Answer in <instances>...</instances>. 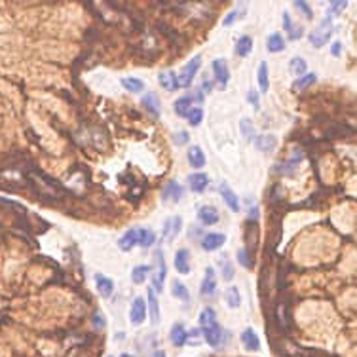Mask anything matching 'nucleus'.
Returning <instances> with one entry per match:
<instances>
[{
  "mask_svg": "<svg viewBox=\"0 0 357 357\" xmlns=\"http://www.w3.org/2000/svg\"><path fill=\"white\" fill-rule=\"evenodd\" d=\"M165 276H167L165 258H163L162 249H158L156 253H154V272H152V291H154V293H162Z\"/></svg>",
  "mask_w": 357,
  "mask_h": 357,
  "instance_id": "f257e3e1",
  "label": "nucleus"
},
{
  "mask_svg": "<svg viewBox=\"0 0 357 357\" xmlns=\"http://www.w3.org/2000/svg\"><path fill=\"white\" fill-rule=\"evenodd\" d=\"M200 67H201V57L200 55L192 57V59L182 67L181 74L177 76L179 88H188V86H192V80H194V76L198 74Z\"/></svg>",
  "mask_w": 357,
  "mask_h": 357,
  "instance_id": "f03ea898",
  "label": "nucleus"
},
{
  "mask_svg": "<svg viewBox=\"0 0 357 357\" xmlns=\"http://www.w3.org/2000/svg\"><path fill=\"white\" fill-rule=\"evenodd\" d=\"M331 34H332V21L329 17H325L320 23V27L312 31V34H310V44L315 46V48H323L329 42Z\"/></svg>",
  "mask_w": 357,
  "mask_h": 357,
  "instance_id": "7ed1b4c3",
  "label": "nucleus"
},
{
  "mask_svg": "<svg viewBox=\"0 0 357 357\" xmlns=\"http://www.w3.org/2000/svg\"><path fill=\"white\" fill-rule=\"evenodd\" d=\"M182 228V219L179 215L175 217H170V219L163 222V228H162V239L163 241H171V239H175L179 236Z\"/></svg>",
  "mask_w": 357,
  "mask_h": 357,
  "instance_id": "20e7f679",
  "label": "nucleus"
},
{
  "mask_svg": "<svg viewBox=\"0 0 357 357\" xmlns=\"http://www.w3.org/2000/svg\"><path fill=\"white\" fill-rule=\"evenodd\" d=\"M144 317H146V302H144V298L137 296L135 302L131 304V310H129V320H131L133 325H141Z\"/></svg>",
  "mask_w": 357,
  "mask_h": 357,
  "instance_id": "39448f33",
  "label": "nucleus"
},
{
  "mask_svg": "<svg viewBox=\"0 0 357 357\" xmlns=\"http://www.w3.org/2000/svg\"><path fill=\"white\" fill-rule=\"evenodd\" d=\"M226 241L224 234H207L201 238V249L203 251H217L220 249Z\"/></svg>",
  "mask_w": 357,
  "mask_h": 357,
  "instance_id": "423d86ee",
  "label": "nucleus"
},
{
  "mask_svg": "<svg viewBox=\"0 0 357 357\" xmlns=\"http://www.w3.org/2000/svg\"><path fill=\"white\" fill-rule=\"evenodd\" d=\"M181 196H182V186L177 181H171L167 186L163 188L162 200L165 201V203H175V201L181 200Z\"/></svg>",
  "mask_w": 357,
  "mask_h": 357,
  "instance_id": "0eeeda50",
  "label": "nucleus"
},
{
  "mask_svg": "<svg viewBox=\"0 0 357 357\" xmlns=\"http://www.w3.org/2000/svg\"><path fill=\"white\" fill-rule=\"evenodd\" d=\"M215 291H217V277H215V270L207 268L205 276H203V281H201V295L211 296V295H215Z\"/></svg>",
  "mask_w": 357,
  "mask_h": 357,
  "instance_id": "6e6552de",
  "label": "nucleus"
},
{
  "mask_svg": "<svg viewBox=\"0 0 357 357\" xmlns=\"http://www.w3.org/2000/svg\"><path fill=\"white\" fill-rule=\"evenodd\" d=\"M158 82H160V86L163 89H167V91H175L179 89V82H177V74L173 70H163L158 74Z\"/></svg>",
  "mask_w": 357,
  "mask_h": 357,
  "instance_id": "1a4fd4ad",
  "label": "nucleus"
},
{
  "mask_svg": "<svg viewBox=\"0 0 357 357\" xmlns=\"http://www.w3.org/2000/svg\"><path fill=\"white\" fill-rule=\"evenodd\" d=\"M198 219H200L201 224H215V222H219V211L211 205H203L200 207V211H198Z\"/></svg>",
  "mask_w": 357,
  "mask_h": 357,
  "instance_id": "9d476101",
  "label": "nucleus"
},
{
  "mask_svg": "<svg viewBox=\"0 0 357 357\" xmlns=\"http://www.w3.org/2000/svg\"><path fill=\"white\" fill-rule=\"evenodd\" d=\"M219 190H220V194H222V200L228 203V207L232 209L234 213H238V211H239V200H238V196L234 194L232 188L222 182V184L219 186Z\"/></svg>",
  "mask_w": 357,
  "mask_h": 357,
  "instance_id": "9b49d317",
  "label": "nucleus"
},
{
  "mask_svg": "<svg viewBox=\"0 0 357 357\" xmlns=\"http://www.w3.org/2000/svg\"><path fill=\"white\" fill-rule=\"evenodd\" d=\"M213 70H215V78L219 82L220 86H226L228 80H230V72H228V65L222 59H215L213 61Z\"/></svg>",
  "mask_w": 357,
  "mask_h": 357,
  "instance_id": "f8f14e48",
  "label": "nucleus"
},
{
  "mask_svg": "<svg viewBox=\"0 0 357 357\" xmlns=\"http://www.w3.org/2000/svg\"><path fill=\"white\" fill-rule=\"evenodd\" d=\"M194 101H201V95L198 93L196 97H181L175 101V112L179 116H188V112L192 110V103Z\"/></svg>",
  "mask_w": 357,
  "mask_h": 357,
  "instance_id": "ddd939ff",
  "label": "nucleus"
},
{
  "mask_svg": "<svg viewBox=\"0 0 357 357\" xmlns=\"http://www.w3.org/2000/svg\"><path fill=\"white\" fill-rule=\"evenodd\" d=\"M143 107L144 110L148 114H152V116H160V101H158V95L156 93H152V91H148L146 95H143Z\"/></svg>",
  "mask_w": 357,
  "mask_h": 357,
  "instance_id": "4468645a",
  "label": "nucleus"
},
{
  "mask_svg": "<svg viewBox=\"0 0 357 357\" xmlns=\"http://www.w3.org/2000/svg\"><path fill=\"white\" fill-rule=\"evenodd\" d=\"M203 340L209 346H213V348L220 346V342H222V329H220V325H215L211 329H203Z\"/></svg>",
  "mask_w": 357,
  "mask_h": 357,
  "instance_id": "2eb2a0df",
  "label": "nucleus"
},
{
  "mask_svg": "<svg viewBox=\"0 0 357 357\" xmlns=\"http://www.w3.org/2000/svg\"><path fill=\"white\" fill-rule=\"evenodd\" d=\"M241 342H243L245 348L251 351L260 350V340H258L257 332L253 331V329H245V331L241 332Z\"/></svg>",
  "mask_w": 357,
  "mask_h": 357,
  "instance_id": "dca6fc26",
  "label": "nucleus"
},
{
  "mask_svg": "<svg viewBox=\"0 0 357 357\" xmlns=\"http://www.w3.org/2000/svg\"><path fill=\"white\" fill-rule=\"evenodd\" d=\"M175 268L179 274H188L190 272V253L186 249H179L175 255Z\"/></svg>",
  "mask_w": 357,
  "mask_h": 357,
  "instance_id": "f3484780",
  "label": "nucleus"
},
{
  "mask_svg": "<svg viewBox=\"0 0 357 357\" xmlns=\"http://www.w3.org/2000/svg\"><path fill=\"white\" fill-rule=\"evenodd\" d=\"M188 184H190L192 192H203L209 184V177L205 173H194V175L188 177Z\"/></svg>",
  "mask_w": 357,
  "mask_h": 357,
  "instance_id": "a211bd4d",
  "label": "nucleus"
},
{
  "mask_svg": "<svg viewBox=\"0 0 357 357\" xmlns=\"http://www.w3.org/2000/svg\"><path fill=\"white\" fill-rule=\"evenodd\" d=\"M95 283H97V291H99V295L103 296V298H108V296L112 295V291H114L112 279H108V277L97 274V276H95Z\"/></svg>",
  "mask_w": 357,
  "mask_h": 357,
  "instance_id": "6ab92c4d",
  "label": "nucleus"
},
{
  "mask_svg": "<svg viewBox=\"0 0 357 357\" xmlns=\"http://www.w3.org/2000/svg\"><path fill=\"white\" fill-rule=\"evenodd\" d=\"M186 156H188L190 165L196 167V170H201V167L205 165V154H203V151H201L200 146H192V148L188 151Z\"/></svg>",
  "mask_w": 357,
  "mask_h": 357,
  "instance_id": "aec40b11",
  "label": "nucleus"
},
{
  "mask_svg": "<svg viewBox=\"0 0 357 357\" xmlns=\"http://www.w3.org/2000/svg\"><path fill=\"white\" fill-rule=\"evenodd\" d=\"M135 245H137V230H135V228H131V230H127V232H125L124 236L120 238L118 247L122 251H125V253H127V251H131Z\"/></svg>",
  "mask_w": 357,
  "mask_h": 357,
  "instance_id": "412c9836",
  "label": "nucleus"
},
{
  "mask_svg": "<svg viewBox=\"0 0 357 357\" xmlns=\"http://www.w3.org/2000/svg\"><path fill=\"white\" fill-rule=\"evenodd\" d=\"M255 144H257V148L258 151H262V152H270V151H274L276 148V144H277V139L274 137V135H258V137H255Z\"/></svg>",
  "mask_w": 357,
  "mask_h": 357,
  "instance_id": "4be33fe9",
  "label": "nucleus"
},
{
  "mask_svg": "<svg viewBox=\"0 0 357 357\" xmlns=\"http://www.w3.org/2000/svg\"><path fill=\"white\" fill-rule=\"evenodd\" d=\"M154 241H156V234L152 232L151 228H141V230H137V245L146 249V247H152Z\"/></svg>",
  "mask_w": 357,
  "mask_h": 357,
  "instance_id": "5701e85b",
  "label": "nucleus"
},
{
  "mask_svg": "<svg viewBox=\"0 0 357 357\" xmlns=\"http://www.w3.org/2000/svg\"><path fill=\"white\" fill-rule=\"evenodd\" d=\"M148 310H151L152 325H158L160 323V304H158L156 293L152 289H148Z\"/></svg>",
  "mask_w": 357,
  "mask_h": 357,
  "instance_id": "b1692460",
  "label": "nucleus"
},
{
  "mask_svg": "<svg viewBox=\"0 0 357 357\" xmlns=\"http://www.w3.org/2000/svg\"><path fill=\"white\" fill-rule=\"evenodd\" d=\"M170 339L171 342H173V346H184V342H186V331H184V327H182V323H175V325L171 327V334H170Z\"/></svg>",
  "mask_w": 357,
  "mask_h": 357,
  "instance_id": "393cba45",
  "label": "nucleus"
},
{
  "mask_svg": "<svg viewBox=\"0 0 357 357\" xmlns=\"http://www.w3.org/2000/svg\"><path fill=\"white\" fill-rule=\"evenodd\" d=\"M200 325L203 329H211V327L219 325L217 323V313H215L213 308H203L200 313Z\"/></svg>",
  "mask_w": 357,
  "mask_h": 357,
  "instance_id": "a878e982",
  "label": "nucleus"
},
{
  "mask_svg": "<svg viewBox=\"0 0 357 357\" xmlns=\"http://www.w3.org/2000/svg\"><path fill=\"white\" fill-rule=\"evenodd\" d=\"M266 48H268V51H272V53L283 51V50H285V40H283V36L279 34V32H274V34H270V36H268Z\"/></svg>",
  "mask_w": 357,
  "mask_h": 357,
  "instance_id": "bb28decb",
  "label": "nucleus"
},
{
  "mask_svg": "<svg viewBox=\"0 0 357 357\" xmlns=\"http://www.w3.org/2000/svg\"><path fill=\"white\" fill-rule=\"evenodd\" d=\"M306 69H308V65H306V61L302 59V57H293L291 59V63H289V72L291 74H295V76H304L306 74Z\"/></svg>",
  "mask_w": 357,
  "mask_h": 357,
  "instance_id": "cd10ccee",
  "label": "nucleus"
},
{
  "mask_svg": "<svg viewBox=\"0 0 357 357\" xmlns=\"http://www.w3.org/2000/svg\"><path fill=\"white\" fill-rule=\"evenodd\" d=\"M253 50V38L251 36H241L238 38V42H236V53L239 57H247Z\"/></svg>",
  "mask_w": 357,
  "mask_h": 357,
  "instance_id": "c85d7f7f",
  "label": "nucleus"
},
{
  "mask_svg": "<svg viewBox=\"0 0 357 357\" xmlns=\"http://www.w3.org/2000/svg\"><path fill=\"white\" fill-rule=\"evenodd\" d=\"M151 266H144V264H141V266H135L131 272V281L135 283V285H141V283L146 281V276L151 274Z\"/></svg>",
  "mask_w": 357,
  "mask_h": 357,
  "instance_id": "c756f323",
  "label": "nucleus"
},
{
  "mask_svg": "<svg viewBox=\"0 0 357 357\" xmlns=\"http://www.w3.org/2000/svg\"><path fill=\"white\" fill-rule=\"evenodd\" d=\"M122 86H124L129 93H141L144 89V82L139 78H122Z\"/></svg>",
  "mask_w": 357,
  "mask_h": 357,
  "instance_id": "7c9ffc66",
  "label": "nucleus"
},
{
  "mask_svg": "<svg viewBox=\"0 0 357 357\" xmlns=\"http://www.w3.org/2000/svg\"><path fill=\"white\" fill-rule=\"evenodd\" d=\"M258 86H260V91H268L270 88V80H268V63H260L258 67Z\"/></svg>",
  "mask_w": 357,
  "mask_h": 357,
  "instance_id": "2f4dec72",
  "label": "nucleus"
},
{
  "mask_svg": "<svg viewBox=\"0 0 357 357\" xmlns=\"http://www.w3.org/2000/svg\"><path fill=\"white\" fill-rule=\"evenodd\" d=\"M239 131H241L245 141H253L255 139V127H253V122L249 118H243L239 122Z\"/></svg>",
  "mask_w": 357,
  "mask_h": 357,
  "instance_id": "473e14b6",
  "label": "nucleus"
},
{
  "mask_svg": "<svg viewBox=\"0 0 357 357\" xmlns=\"http://www.w3.org/2000/svg\"><path fill=\"white\" fill-rule=\"evenodd\" d=\"M226 302L230 308H238L241 304V295H239L238 287H228L226 289Z\"/></svg>",
  "mask_w": 357,
  "mask_h": 357,
  "instance_id": "72a5a7b5",
  "label": "nucleus"
},
{
  "mask_svg": "<svg viewBox=\"0 0 357 357\" xmlns=\"http://www.w3.org/2000/svg\"><path fill=\"white\" fill-rule=\"evenodd\" d=\"M315 80H317V76L313 74V72H312V74H304V76H300L295 84H293V89H295V91H302V89H306L308 86H312Z\"/></svg>",
  "mask_w": 357,
  "mask_h": 357,
  "instance_id": "f704fd0d",
  "label": "nucleus"
},
{
  "mask_svg": "<svg viewBox=\"0 0 357 357\" xmlns=\"http://www.w3.org/2000/svg\"><path fill=\"white\" fill-rule=\"evenodd\" d=\"M245 15V8L243 6H239V8H236V10H232V12L228 13L224 19H222V25L224 27H230L232 23H236V21H239V19L243 17Z\"/></svg>",
  "mask_w": 357,
  "mask_h": 357,
  "instance_id": "c9c22d12",
  "label": "nucleus"
},
{
  "mask_svg": "<svg viewBox=\"0 0 357 357\" xmlns=\"http://www.w3.org/2000/svg\"><path fill=\"white\" fill-rule=\"evenodd\" d=\"M300 160H302V152H298V154H295L289 162L281 163V167H277V171H281V173H293V171L296 170V165L300 163Z\"/></svg>",
  "mask_w": 357,
  "mask_h": 357,
  "instance_id": "e433bc0d",
  "label": "nucleus"
},
{
  "mask_svg": "<svg viewBox=\"0 0 357 357\" xmlns=\"http://www.w3.org/2000/svg\"><path fill=\"white\" fill-rule=\"evenodd\" d=\"M219 264H220V268H222V279L230 281L234 277V266L230 264V260H228V258H220Z\"/></svg>",
  "mask_w": 357,
  "mask_h": 357,
  "instance_id": "4c0bfd02",
  "label": "nucleus"
},
{
  "mask_svg": "<svg viewBox=\"0 0 357 357\" xmlns=\"http://www.w3.org/2000/svg\"><path fill=\"white\" fill-rule=\"evenodd\" d=\"M171 293H173V296H177V298H181V300H188V289L182 285L181 281H173V289H171Z\"/></svg>",
  "mask_w": 357,
  "mask_h": 357,
  "instance_id": "58836bf2",
  "label": "nucleus"
},
{
  "mask_svg": "<svg viewBox=\"0 0 357 357\" xmlns=\"http://www.w3.org/2000/svg\"><path fill=\"white\" fill-rule=\"evenodd\" d=\"M188 124L192 125V127H196V125H200L201 124V120H203V110L201 108H192L190 112H188Z\"/></svg>",
  "mask_w": 357,
  "mask_h": 357,
  "instance_id": "ea45409f",
  "label": "nucleus"
},
{
  "mask_svg": "<svg viewBox=\"0 0 357 357\" xmlns=\"http://www.w3.org/2000/svg\"><path fill=\"white\" fill-rule=\"evenodd\" d=\"M238 260H239V264H241L243 268H247V270L253 268V260H251L249 251H247V249H239L238 251Z\"/></svg>",
  "mask_w": 357,
  "mask_h": 357,
  "instance_id": "a19ab883",
  "label": "nucleus"
},
{
  "mask_svg": "<svg viewBox=\"0 0 357 357\" xmlns=\"http://www.w3.org/2000/svg\"><path fill=\"white\" fill-rule=\"evenodd\" d=\"M304 36V29L302 27H291L289 29V38L291 40H298V38Z\"/></svg>",
  "mask_w": 357,
  "mask_h": 357,
  "instance_id": "79ce46f5",
  "label": "nucleus"
},
{
  "mask_svg": "<svg viewBox=\"0 0 357 357\" xmlns=\"http://www.w3.org/2000/svg\"><path fill=\"white\" fill-rule=\"evenodd\" d=\"M247 101H249V105L255 108V110H258V93L255 89H251L249 93H247Z\"/></svg>",
  "mask_w": 357,
  "mask_h": 357,
  "instance_id": "37998d69",
  "label": "nucleus"
},
{
  "mask_svg": "<svg viewBox=\"0 0 357 357\" xmlns=\"http://www.w3.org/2000/svg\"><path fill=\"white\" fill-rule=\"evenodd\" d=\"M295 6L298 8V10H302V13L306 15V19H312L313 17L312 10H310V6H308L306 2H295Z\"/></svg>",
  "mask_w": 357,
  "mask_h": 357,
  "instance_id": "c03bdc74",
  "label": "nucleus"
},
{
  "mask_svg": "<svg viewBox=\"0 0 357 357\" xmlns=\"http://www.w3.org/2000/svg\"><path fill=\"white\" fill-rule=\"evenodd\" d=\"M173 141H175V144H186L188 143V133L186 131H179V133H175V137H173Z\"/></svg>",
  "mask_w": 357,
  "mask_h": 357,
  "instance_id": "a18cd8bd",
  "label": "nucleus"
},
{
  "mask_svg": "<svg viewBox=\"0 0 357 357\" xmlns=\"http://www.w3.org/2000/svg\"><path fill=\"white\" fill-rule=\"evenodd\" d=\"M346 6H348L346 2H331V10H332V13H334V15H339V12H342Z\"/></svg>",
  "mask_w": 357,
  "mask_h": 357,
  "instance_id": "49530a36",
  "label": "nucleus"
},
{
  "mask_svg": "<svg viewBox=\"0 0 357 357\" xmlns=\"http://www.w3.org/2000/svg\"><path fill=\"white\" fill-rule=\"evenodd\" d=\"M93 323H95V327H105V315H103V313H95Z\"/></svg>",
  "mask_w": 357,
  "mask_h": 357,
  "instance_id": "de8ad7c7",
  "label": "nucleus"
},
{
  "mask_svg": "<svg viewBox=\"0 0 357 357\" xmlns=\"http://www.w3.org/2000/svg\"><path fill=\"white\" fill-rule=\"evenodd\" d=\"M340 51H342V44H340V42H334V44H332V48H331V53L334 57H339Z\"/></svg>",
  "mask_w": 357,
  "mask_h": 357,
  "instance_id": "09e8293b",
  "label": "nucleus"
},
{
  "mask_svg": "<svg viewBox=\"0 0 357 357\" xmlns=\"http://www.w3.org/2000/svg\"><path fill=\"white\" fill-rule=\"evenodd\" d=\"M283 25H285V29H291V17H289V13H283Z\"/></svg>",
  "mask_w": 357,
  "mask_h": 357,
  "instance_id": "8fccbe9b",
  "label": "nucleus"
},
{
  "mask_svg": "<svg viewBox=\"0 0 357 357\" xmlns=\"http://www.w3.org/2000/svg\"><path fill=\"white\" fill-rule=\"evenodd\" d=\"M249 219H251V220H253V219L257 220V219H258V209H251V213H249Z\"/></svg>",
  "mask_w": 357,
  "mask_h": 357,
  "instance_id": "3c124183",
  "label": "nucleus"
},
{
  "mask_svg": "<svg viewBox=\"0 0 357 357\" xmlns=\"http://www.w3.org/2000/svg\"><path fill=\"white\" fill-rule=\"evenodd\" d=\"M203 91H211V82H207V80H203Z\"/></svg>",
  "mask_w": 357,
  "mask_h": 357,
  "instance_id": "603ef678",
  "label": "nucleus"
},
{
  "mask_svg": "<svg viewBox=\"0 0 357 357\" xmlns=\"http://www.w3.org/2000/svg\"><path fill=\"white\" fill-rule=\"evenodd\" d=\"M152 357H165V351L158 350V351H154V353H152Z\"/></svg>",
  "mask_w": 357,
  "mask_h": 357,
  "instance_id": "864d4df0",
  "label": "nucleus"
},
{
  "mask_svg": "<svg viewBox=\"0 0 357 357\" xmlns=\"http://www.w3.org/2000/svg\"><path fill=\"white\" fill-rule=\"evenodd\" d=\"M120 357H133V355H129V353H122Z\"/></svg>",
  "mask_w": 357,
  "mask_h": 357,
  "instance_id": "5fc2aeb1",
  "label": "nucleus"
}]
</instances>
